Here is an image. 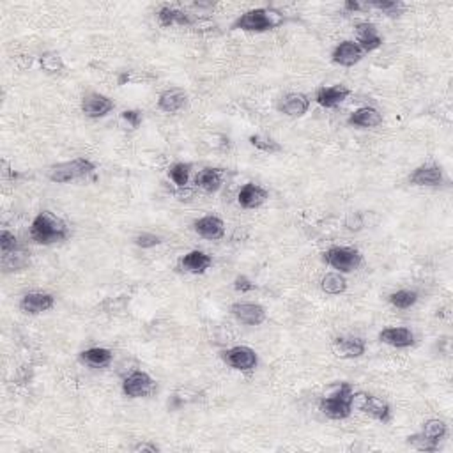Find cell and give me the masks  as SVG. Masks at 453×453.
I'll return each mask as SVG.
<instances>
[{
	"instance_id": "8992f818",
	"label": "cell",
	"mask_w": 453,
	"mask_h": 453,
	"mask_svg": "<svg viewBox=\"0 0 453 453\" xmlns=\"http://www.w3.org/2000/svg\"><path fill=\"white\" fill-rule=\"evenodd\" d=\"M324 262L338 273H352L361 266V253L356 248L333 246L324 253Z\"/></svg>"
},
{
	"instance_id": "f35d334b",
	"label": "cell",
	"mask_w": 453,
	"mask_h": 453,
	"mask_svg": "<svg viewBox=\"0 0 453 453\" xmlns=\"http://www.w3.org/2000/svg\"><path fill=\"white\" fill-rule=\"evenodd\" d=\"M135 452H151V453H156L158 450V446L156 445H149V443H142V445H138V446H135Z\"/></svg>"
},
{
	"instance_id": "e575fe53",
	"label": "cell",
	"mask_w": 453,
	"mask_h": 453,
	"mask_svg": "<svg viewBox=\"0 0 453 453\" xmlns=\"http://www.w3.org/2000/svg\"><path fill=\"white\" fill-rule=\"evenodd\" d=\"M161 243V238L156 234H151V232H142L135 238V244L140 248H154Z\"/></svg>"
},
{
	"instance_id": "ba28073f",
	"label": "cell",
	"mask_w": 453,
	"mask_h": 453,
	"mask_svg": "<svg viewBox=\"0 0 453 453\" xmlns=\"http://www.w3.org/2000/svg\"><path fill=\"white\" fill-rule=\"evenodd\" d=\"M223 359L231 368L239 372H251L257 367L259 358L253 349L246 346H235L223 352Z\"/></svg>"
},
{
	"instance_id": "83f0119b",
	"label": "cell",
	"mask_w": 453,
	"mask_h": 453,
	"mask_svg": "<svg viewBox=\"0 0 453 453\" xmlns=\"http://www.w3.org/2000/svg\"><path fill=\"white\" fill-rule=\"evenodd\" d=\"M321 287L326 294H331V296H338V294L346 293L347 282L342 276V273H328V275L322 278Z\"/></svg>"
},
{
	"instance_id": "52a82bcc",
	"label": "cell",
	"mask_w": 453,
	"mask_h": 453,
	"mask_svg": "<svg viewBox=\"0 0 453 453\" xmlns=\"http://www.w3.org/2000/svg\"><path fill=\"white\" fill-rule=\"evenodd\" d=\"M352 405L358 408L361 412H365V414H368L370 418H374V420L383 421V423L390 421V418H392V409L379 397L368 395V393H355Z\"/></svg>"
},
{
	"instance_id": "4316f807",
	"label": "cell",
	"mask_w": 453,
	"mask_h": 453,
	"mask_svg": "<svg viewBox=\"0 0 453 453\" xmlns=\"http://www.w3.org/2000/svg\"><path fill=\"white\" fill-rule=\"evenodd\" d=\"M222 170L220 169H204L202 172L197 176V185L207 193H215L222 188Z\"/></svg>"
},
{
	"instance_id": "44dd1931",
	"label": "cell",
	"mask_w": 453,
	"mask_h": 453,
	"mask_svg": "<svg viewBox=\"0 0 453 453\" xmlns=\"http://www.w3.org/2000/svg\"><path fill=\"white\" fill-rule=\"evenodd\" d=\"M347 123L356 128H377L383 123V114L372 107H361L350 114Z\"/></svg>"
},
{
	"instance_id": "f546056e",
	"label": "cell",
	"mask_w": 453,
	"mask_h": 453,
	"mask_svg": "<svg viewBox=\"0 0 453 453\" xmlns=\"http://www.w3.org/2000/svg\"><path fill=\"white\" fill-rule=\"evenodd\" d=\"M190 163H173L169 169V178L172 179L173 185H178L179 188H186V185L190 181Z\"/></svg>"
},
{
	"instance_id": "484cf974",
	"label": "cell",
	"mask_w": 453,
	"mask_h": 453,
	"mask_svg": "<svg viewBox=\"0 0 453 453\" xmlns=\"http://www.w3.org/2000/svg\"><path fill=\"white\" fill-rule=\"evenodd\" d=\"M158 20H160V23L163 25V27H172V25H181V27H185V25L191 23V18L188 12L176 8H169V6H165V8H161L160 11H158Z\"/></svg>"
},
{
	"instance_id": "7a4b0ae2",
	"label": "cell",
	"mask_w": 453,
	"mask_h": 453,
	"mask_svg": "<svg viewBox=\"0 0 453 453\" xmlns=\"http://www.w3.org/2000/svg\"><path fill=\"white\" fill-rule=\"evenodd\" d=\"M284 14L275 8H259L246 11L232 23L234 30H246V32H268L284 23Z\"/></svg>"
},
{
	"instance_id": "ffe728a7",
	"label": "cell",
	"mask_w": 453,
	"mask_h": 453,
	"mask_svg": "<svg viewBox=\"0 0 453 453\" xmlns=\"http://www.w3.org/2000/svg\"><path fill=\"white\" fill-rule=\"evenodd\" d=\"M356 36H358V45L361 46L363 52H374L383 45V37L379 36V30L375 29V25L363 21L356 25Z\"/></svg>"
},
{
	"instance_id": "4dcf8cb0",
	"label": "cell",
	"mask_w": 453,
	"mask_h": 453,
	"mask_svg": "<svg viewBox=\"0 0 453 453\" xmlns=\"http://www.w3.org/2000/svg\"><path fill=\"white\" fill-rule=\"evenodd\" d=\"M250 144L253 145V147L259 149V151H264V153H269V154L280 153L282 151V145L276 140H273L271 136H266V135H251Z\"/></svg>"
},
{
	"instance_id": "5b68a950",
	"label": "cell",
	"mask_w": 453,
	"mask_h": 453,
	"mask_svg": "<svg viewBox=\"0 0 453 453\" xmlns=\"http://www.w3.org/2000/svg\"><path fill=\"white\" fill-rule=\"evenodd\" d=\"M446 436V423L443 420H429L423 423L420 434L409 437V445L421 452H436L439 448V441Z\"/></svg>"
},
{
	"instance_id": "2e32d148",
	"label": "cell",
	"mask_w": 453,
	"mask_h": 453,
	"mask_svg": "<svg viewBox=\"0 0 453 453\" xmlns=\"http://www.w3.org/2000/svg\"><path fill=\"white\" fill-rule=\"evenodd\" d=\"M268 200V191L255 182L244 185L238 193V202L243 209H257Z\"/></svg>"
},
{
	"instance_id": "30bf717a",
	"label": "cell",
	"mask_w": 453,
	"mask_h": 453,
	"mask_svg": "<svg viewBox=\"0 0 453 453\" xmlns=\"http://www.w3.org/2000/svg\"><path fill=\"white\" fill-rule=\"evenodd\" d=\"M114 101L108 96L99 94V92H89L82 99V110L87 117L91 119H99V117L108 116L114 110Z\"/></svg>"
},
{
	"instance_id": "f1b7e54d",
	"label": "cell",
	"mask_w": 453,
	"mask_h": 453,
	"mask_svg": "<svg viewBox=\"0 0 453 453\" xmlns=\"http://www.w3.org/2000/svg\"><path fill=\"white\" fill-rule=\"evenodd\" d=\"M390 303H392L395 308L400 310H408L411 306L417 305L418 301V294L414 291H408V288H402V291H397V293L390 294Z\"/></svg>"
},
{
	"instance_id": "ab89813d",
	"label": "cell",
	"mask_w": 453,
	"mask_h": 453,
	"mask_svg": "<svg viewBox=\"0 0 453 453\" xmlns=\"http://www.w3.org/2000/svg\"><path fill=\"white\" fill-rule=\"evenodd\" d=\"M344 8H346V11H361L363 9V6L359 4V2H356V0H349V2H346V6H344Z\"/></svg>"
},
{
	"instance_id": "8fae6325",
	"label": "cell",
	"mask_w": 453,
	"mask_h": 453,
	"mask_svg": "<svg viewBox=\"0 0 453 453\" xmlns=\"http://www.w3.org/2000/svg\"><path fill=\"white\" fill-rule=\"evenodd\" d=\"M363 55H365V52H363L361 46H359L358 43L342 41L340 45L335 46L331 59H333V62L335 64H338V66L350 67L355 66V64H358V62L363 59Z\"/></svg>"
},
{
	"instance_id": "74e56055",
	"label": "cell",
	"mask_w": 453,
	"mask_h": 453,
	"mask_svg": "<svg viewBox=\"0 0 453 453\" xmlns=\"http://www.w3.org/2000/svg\"><path fill=\"white\" fill-rule=\"evenodd\" d=\"M347 226H349L350 231H359L363 226L361 216H359L358 213H350V215L347 216Z\"/></svg>"
},
{
	"instance_id": "3957f363",
	"label": "cell",
	"mask_w": 453,
	"mask_h": 453,
	"mask_svg": "<svg viewBox=\"0 0 453 453\" xmlns=\"http://www.w3.org/2000/svg\"><path fill=\"white\" fill-rule=\"evenodd\" d=\"M352 400H355V390L349 383H342L331 393L321 400V411L331 420H346L352 411Z\"/></svg>"
},
{
	"instance_id": "d6a6232c",
	"label": "cell",
	"mask_w": 453,
	"mask_h": 453,
	"mask_svg": "<svg viewBox=\"0 0 453 453\" xmlns=\"http://www.w3.org/2000/svg\"><path fill=\"white\" fill-rule=\"evenodd\" d=\"M368 8L379 9V11L386 12L390 17H397L400 14V11L404 9V4L402 2H395V0H374V2H368Z\"/></svg>"
},
{
	"instance_id": "5bb4252c",
	"label": "cell",
	"mask_w": 453,
	"mask_h": 453,
	"mask_svg": "<svg viewBox=\"0 0 453 453\" xmlns=\"http://www.w3.org/2000/svg\"><path fill=\"white\" fill-rule=\"evenodd\" d=\"M443 181H445V176L437 165H421L409 176V182L414 186L436 188V186H441Z\"/></svg>"
},
{
	"instance_id": "d4e9b609",
	"label": "cell",
	"mask_w": 453,
	"mask_h": 453,
	"mask_svg": "<svg viewBox=\"0 0 453 453\" xmlns=\"http://www.w3.org/2000/svg\"><path fill=\"white\" fill-rule=\"evenodd\" d=\"M80 359L87 363L89 367L105 368L112 363L114 355H112V350L105 349V347H91V349H85L83 352H80Z\"/></svg>"
},
{
	"instance_id": "d590c367",
	"label": "cell",
	"mask_w": 453,
	"mask_h": 453,
	"mask_svg": "<svg viewBox=\"0 0 453 453\" xmlns=\"http://www.w3.org/2000/svg\"><path fill=\"white\" fill-rule=\"evenodd\" d=\"M120 119L128 124L131 129H136L142 124V120H144V116H142L140 110H124L120 114Z\"/></svg>"
},
{
	"instance_id": "d6986e66",
	"label": "cell",
	"mask_w": 453,
	"mask_h": 453,
	"mask_svg": "<svg viewBox=\"0 0 453 453\" xmlns=\"http://www.w3.org/2000/svg\"><path fill=\"white\" fill-rule=\"evenodd\" d=\"M379 340L386 346L405 349V347H411L414 344V335L409 328H386L379 333Z\"/></svg>"
},
{
	"instance_id": "1f68e13d",
	"label": "cell",
	"mask_w": 453,
	"mask_h": 453,
	"mask_svg": "<svg viewBox=\"0 0 453 453\" xmlns=\"http://www.w3.org/2000/svg\"><path fill=\"white\" fill-rule=\"evenodd\" d=\"M39 62H41V67L46 73H61V71L64 70V61H62L61 55L55 54V52H46V54H43Z\"/></svg>"
},
{
	"instance_id": "7402d4cb",
	"label": "cell",
	"mask_w": 453,
	"mask_h": 453,
	"mask_svg": "<svg viewBox=\"0 0 453 453\" xmlns=\"http://www.w3.org/2000/svg\"><path fill=\"white\" fill-rule=\"evenodd\" d=\"M186 103H188V96L182 89H167L158 98V107L167 114H176V112L182 110Z\"/></svg>"
},
{
	"instance_id": "6da1fadb",
	"label": "cell",
	"mask_w": 453,
	"mask_h": 453,
	"mask_svg": "<svg viewBox=\"0 0 453 453\" xmlns=\"http://www.w3.org/2000/svg\"><path fill=\"white\" fill-rule=\"evenodd\" d=\"M30 238L37 244H54L70 238L66 222L52 211H41L30 225Z\"/></svg>"
},
{
	"instance_id": "ac0fdd59",
	"label": "cell",
	"mask_w": 453,
	"mask_h": 453,
	"mask_svg": "<svg viewBox=\"0 0 453 453\" xmlns=\"http://www.w3.org/2000/svg\"><path fill=\"white\" fill-rule=\"evenodd\" d=\"M350 91L344 85H331V87H321L315 92V101L324 108H335L338 105L346 101L349 98Z\"/></svg>"
},
{
	"instance_id": "4fadbf2b",
	"label": "cell",
	"mask_w": 453,
	"mask_h": 453,
	"mask_svg": "<svg viewBox=\"0 0 453 453\" xmlns=\"http://www.w3.org/2000/svg\"><path fill=\"white\" fill-rule=\"evenodd\" d=\"M54 305L55 297L48 293H29L25 294L20 301L21 312L30 313V315L48 312L50 308H54Z\"/></svg>"
},
{
	"instance_id": "7c38bea8",
	"label": "cell",
	"mask_w": 453,
	"mask_h": 453,
	"mask_svg": "<svg viewBox=\"0 0 453 453\" xmlns=\"http://www.w3.org/2000/svg\"><path fill=\"white\" fill-rule=\"evenodd\" d=\"M231 312L239 322L246 326H260L266 321V310L257 303H235Z\"/></svg>"
},
{
	"instance_id": "603a6c76",
	"label": "cell",
	"mask_w": 453,
	"mask_h": 453,
	"mask_svg": "<svg viewBox=\"0 0 453 453\" xmlns=\"http://www.w3.org/2000/svg\"><path fill=\"white\" fill-rule=\"evenodd\" d=\"M365 340L358 337H342L335 340V350L338 352V356L347 359H355L359 356L365 355Z\"/></svg>"
},
{
	"instance_id": "836d02e7",
	"label": "cell",
	"mask_w": 453,
	"mask_h": 453,
	"mask_svg": "<svg viewBox=\"0 0 453 453\" xmlns=\"http://www.w3.org/2000/svg\"><path fill=\"white\" fill-rule=\"evenodd\" d=\"M0 248H2V255L12 253V251L18 250V239L9 231H2V234H0Z\"/></svg>"
},
{
	"instance_id": "8d00e7d4",
	"label": "cell",
	"mask_w": 453,
	"mask_h": 453,
	"mask_svg": "<svg viewBox=\"0 0 453 453\" xmlns=\"http://www.w3.org/2000/svg\"><path fill=\"white\" fill-rule=\"evenodd\" d=\"M234 288H235V291H238V293H241V294L251 293V291L255 288V284H253V282H251L250 278H248V276L239 275V276H235Z\"/></svg>"
},
{
	"instance_id": "e0dca14e",
	"label": "cell",
	"mask_w": 453,
	"mask_h": 453,
	"mask_svg": "<svg viewBox=\"0 0 453 453\" xmlns=\"http://www.w3.org/2000/svg\"><path fill=\"white\" fill-rule=\"evenodd\" d=\"M310 108L308 96L299 94V92H291L284 96L278 103V110L288 117H301L305 116Z\"/></svg>"
},
{
	"instance_id": "9a60e30c",
	"label": "cell",
	"mask_w": 453,
	"mask_h": 453,
	"mask_svg": "<svg viewBox=\"0 0 453 453\" xmlns=\"http://www.w3.org/2000/svg\"><path fill=\"white\" fill-rule=\"evenodd\" d=\"M193 229L200 238L209 239V241H216L225 235V223L222 218L213 215L202 216L193 223Z\"/></svg>"
},
{
	"instance_id": "9c48e42d",
	"label": "cell",
	"mask_w": 453,
	"mask_h": 453,
	"mask_svg": "<svg viewBox=\"0 0 453 453\" xmlns=\"http://www.w3.org/2000/svg\"><path fill=\"white\" fill-rule=\"evenodd\" d=\"M154 390V381L149 374L142 370H135L124 379L123 393L129 399H142L151 395Z\"/></svg>"
},
{
	"instance_id": "277c9868",
	"label": "cell",
	"mask_w": 453,
	"mask_h": 453,
	"mask_svg": "<svg viewBox=\"0 0 453 453\" xmlns=\"http://www.w3.org/2000/svg\"><path fill=\"white\" fill-rule=\"evenodd\" d=\"M94 170L96 165L91 160H87V158H74V160L71 161H64V163H59V165L52 167L48 178L50 181L64 185V182L87 178V176H91Z\"/></svg>"
},
{
	"instance_id": "cb8c5ba5",
	"label": "cell",
	"mask_w": 453,
	"mask_h": 453,
	"mask_svg": "<svg viewBox=\"0 0 453 453\" xmlns=\"http://www.w3.org/2000/svg\"><path fill=\"white\" fill-rule=\"evenodd\" d=\"M211 264H213L211 255H207V253L200 250L190 251V253H186L181 259V268L185 271L191 273V275H202V273H206L211 268Z\"/></svg>"
}]
</instances>
